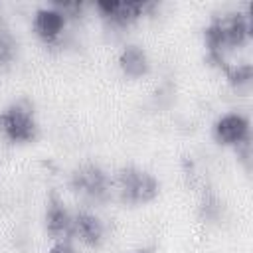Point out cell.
I'll use <instances>...</instances> for the list:
<instances>
[{
  "label": "cell",
  "instance_id": "cell-14",
  "mask_svg": "<svg viewBox=\"0 0 253 253\" xmlns=\"http://www.w3.org/2000/svg\"><path fill=\"white\" fill-rule=\"evenodd\" d=\"M132 253H154V251L148 249V247H142V249H136V251H132Z\"/></svg>",
  "mask_w": 253,
  "mask_h": 253
},
{
  "label": "cell",
  "instance_id": "cell-1",
  "mask_svg": "<svg viewBox=\"0 0 253 253\" xmlns=\"http://www.w3.org/2000/svg\"><path fill=\"white\" fill-rule=\"evenodd\" d=\"M251 16L247 10H231L213 16L204 28V45L211 65L221 71L231 65L229 53L251 42Z\"/></svg>",
  "mask_w": 253,
  "mask_h": 253
},
{
  "label": "cell",
  "instance_id": "cell-6",
  "mask_svg": "<svg viewBox=\"0 0 253 253\" xmlns=\"http://www.w3.org/2000/svg\"><path fill=\"white\" fill-rule=\"evenodd\" d=\"M158 4L154 2H111V0H101L95 4V10L99 18L111 26V28H128L154 12Z\"/></svg>",
  "mask_w": 253,
  "mask_h": 253
},
{
  "label": "cell",
  "instance_id": "cell-7",
  "mask_svg": "<svg viewBox=\"0 0 253 253\" xmlns=\"http://www.w3.org/2000/svg\"><path fill=\"white\" fill-rule=\"evenodd\" d=\"M67 24H69V16L61 10L59 4L40 6L32 14V32L45 45L59 43L67 30Z\"/></svg>",
  "mask_w": 253,
  "mask_h": 253
},
{
  "label": "cell",
  "instance_id": "cell-13",
  "mask_svg": "<svg viewBox=\"0 0 253 253\" xmlns=\"http://www.w3.org/2000/svg\"><path fill=\"white\" fill-rule=\"evenodd\" d=\"M47 253H77V249L73 245V239H55L51 241Z\"/></svg>",
  "mask_w": 253,
  "mask_h": 253
},
{
  "label": "cell",
  "instance_id": "cell-9",
  "mask_svg": "<svg viewBox=\"0 0 253 253\" xmlns=\"http://www.w3.org/2000/svg\"><path fill=\"white\" fill-rule=\"evenodd\" d=\"M43 227H45V233L51 237V241L73 239V211L57 194H51L45 202Z\"/></svg>",
  "mask_w": 253,
  "mask_h": 253
},
{
  "label": "cell",
  "instance_id": "cell-5",
  "mask_svg": "<svg viewBox=\"0 0 253 253\" xmlns=\"http://www.w3.org/2000/svg\"><path fill=\"white\" fill-rule=\"evenodd\" d=\"M211 136L219 146L237 150L251 142V121L239 111L221 113L211 125Z\"/></svg>",
  "mask_w": 253,
  "mask_h": 253
},
{
  "label": "cell",
  "instance_id": "cell-8",
  "mask_svg": "<svg viewBox=\"0 0 253 253\" xmlns=\"http://www.w3.org/2000/svg\"><path fill=\"white\" fill-rule=\"evenodd\" d=\"M105 239L107 225L97 211L89 208L73 211V241H79L89 249H99L105 243Z\"/></svg>",
  "mask_w": 253,
  "mask_h": 253
},
{
  "label": "cell",
  "instance_id": "cell-4",
  "mask_svg": "<svg viewBox=\"0 0 253 253\" xmlns=\"http://www.w3.org/2000/svg\"><path fill=\"white\" fill-rule=\"evenodd\" d=\"M69 188L91 206L105 204L113 198V174H109L99 162L87 160L71 170Z\"/></svg>",
  "mask_w": 253,
  "mask_h": 253
},
{
  "label": "cell",
  "instance_id": "cell-3",
  "mask_svg": "<svg viewBox=\"0 0 253 253\" xmlns=\"http://www.w3.org/2000/svg\"><path fill=\"white\" fill-rule=\"evenodd\" d=\"M40 136V121L32 101L20 97L0 109V138L10 144H30Z\"/></svg>",
  "mask_w": 253,
  "mask_h": 253
},
{
  "label": "cell",
  "instance_id": "cell-2",
  "mask_svg": "<svg viewBox=\"0 0 253 253\" xmlns=\"http://www.w3.org/2000/svg\"><path fill=\"white\" fill-rule=\"evenodd\" d=\"M113 194L126 206H146L160 194V180L138 164H125L113 174Z\"/></svg>",
  "mask_w": 253,
  "mask_h": 253
},
{
  "label": "cell",
  "instance_id": "cell-10",
  "mask_svg": "<svg viewBox=\"0 0 253 253\" xmlns=\"http://www.w3.org/2000/svg\"><path fill=\"white\" fill-rule=\"evenodd\" d=\"M117 65H119L121 73L128 79H142L150 73V67H152L146 49L138 43L123 45L117 55Z\"/></svg>",
  "mask_w": 253,
  "mask_h": 253
},
{
  "label": "cell",
  "instance_id": "cell-11",
  "mask_svg": "<svg viewBox=\"0 0 253 253\" xmlns=\"http://www.w3.org/2000/svg\"><path fill=\"white\" fill-rule=\"evenodd\" d=\"M18 59V38L6 20H0V71H8Z\"/></svg>",
  "mask_w": 253,
  "mask_h": 253
},
{
  "label": "cell",
  "instance_id": "cell-12",
  "mask_svg": "<svg viewBox=\"0 0 253 253\" xmlns=\"http://www.w3.org/2000/svg\"><path fill=\"white\" fill-rule=\"evenodd\" d=\"M200 211H202V217L204 219L215 221L221 215V202H219L217 194H213L210 190H204L202 200H200Z\"/></svg>",
  "mask_w": 253,
  "mask_h": 253
}]
</instances>
